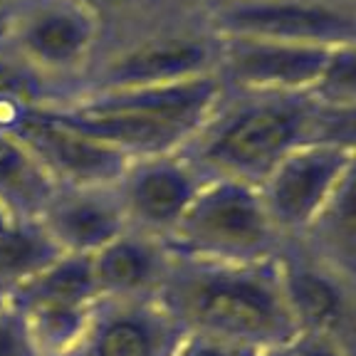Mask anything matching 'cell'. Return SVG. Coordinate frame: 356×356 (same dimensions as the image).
Segmentation results:
<instances>
[{
  "label": "cell",
  "mask_w": 356,
  "mask_h": 356,
  "mask_svg": "<svg viewBox=\"0 0 356 356\" xmlns=\"http://www.w3.org/2000/svg\"><path fill=\"white\" fill-rule=\"evenodd\" d=\"M77 3L89 15H95V20L102 25V33H104V30L119 28L124 22L136 20L161 0H77Z\"/></svg>",
  "instance_id": "603a6c76"
},
{
  "label": "cell",
  "mask_w": 356,
  "mask_h": 356,
  "mask_svg": "<svg viewBox=\"0 0 356 356\" xmlns=\"http://www.w3.org/2000/svg\"><path fill=\"white\" fill-rule=\"evenodd\" d=\"M17 0H0V50L8 40V30H10L13 13H15Z\"/></svg>",
  "instance_id": "4316f807"
},
{
  "label": "cell",
  "mask_w": 356,
  "mask_h": 356,
  "mask_svg": "<svg viewBox=\"0 0 356 356\" xmlns=\"http://www.w3.org/2000/svg\"><path fill=\"white\" fill-rule=\"evenodd\" d=\"M351 151L307 141L287 154L257 186L267 218L284 243L300 240L332 198Z\"/></svg>",
  "instance_id": "9c48e42d"
},
{
  "label": "cell",
  "mask_w": 356,
  "mask_h": 356,
  "mask_svg": "<svg viewBox=\"0 0 356 356\" xmlns=\"http://www.w3.org/2000/svg\"><path fill=\"white\" fill-rule=\"evenodd\" d=\"M13 220H15V216H13V213L8 211V208L3 206V203H0V233H3V230H6Z\"/></svg>",
  "instance_id": "f1b7e54d"
},
{
  "label": "cell",
  "mask_w": 356,
  "mask_h": 356,
  "mask_svg": "<svg viewBox=\"0 0 356 356\" xmlns=\"http://www.w3.org/2000/svg\"><path fill=\"white\" fill-rule=\"evenodd\" d=\"M99 40L102 25L77 0H17L3 50L55 82L70 99Z\"/></svg>",
  "instance_id": "8992f818"
},
{
  "label": "cell",
  "mask_w": 356,
  "mask_h": 356,
  "mask_svg": "<svg viewBox=\"0 0 356 356\" xmlns=\"http://www.w3.org/2000/svg\"><path fill=\"white\" fill-rule=\"evenodd\" d=\"M314 97L327 104L356 102V44L334 52Z\"/></svg>",
  "instance_id": "44dd1931"
},
{
  "label": "cell",
  "mask_w": 356,
  "mask_h": 356,
  "mask_svg": "<svg viewBox=\"0 0 356 356\" xmlns=\"http://www.w3.org/2000/svg\"><path fill=\"white\" fill-rule=\"evenodd\" d=\"M222 97L218 74L151 87L82 92L47 109L127 159L176 154Z\"/></svg>",
  "instance_id": "3957f363"
},
{
  "label": "cell",
  "mask_w": 356,
  "mask_h": 356,
  "mask_svg": "<svg viewBox=\"0 0 356 356\" xmlns=\"http://www.w3.org/2000/svg\"><path fill=\"white\" fill-rule=\"evenodd\" d=\"M277 257L250 265H222L173 255L159 302L186 337L255 354L287 346L297 337V322L284 295Z\"/></svg>",
  "instance_id": "6da1fadb"
},
{
  "label": "cell",
  "mask_w": 356,
  "mask_h": 356,
  "mask_svg": "<svg viewBox=\"0 0 356 356\" xmlns=\"http://www.w3.org/2000/svg\"><path fill=\"white\" fill-rule=\"evenodd\" d=\"M277 260L297 334L319 332L337 339L356 309L354 284L312 257L297 240L282 245Z\"/></svg>",
  "instance_id": "5bb4252c"
},
{
  "label": "cell",
  "mask_w": 356,
  "mask_h": 356,
  "mask_svg": "<svg viewBox=\"0 0 356 356\" xmlns=\"http://www.w3.org/2000/svg\"><path fill=\"white\" fill-rule=\"evenodd\" d=\"M317 97L230 92L178 154L203 181L260 186L284 156L312 136Z\"/></svg>",
  "instance_id": "7a4b0ae2"
},
{
  "label": "cell",
  "mask_w": 356,
  "mask_h": 356,
  "mask_svg": "<svg viewBox=\"0 0 356 356\" xmlns=\"http://www.w3.org/2000/svg\"><path fill=\"white\" fill-rule=\"evenodd\" d=\"M173 356H260L255 351L238 349V346L220 344V341L200 339V337H186Z\"/></svg>",
  "instance_id": "d4e9b609"
},
{
  "label": "cell",
  "mask_w": 356,
  "mask_h": 356,
  "mask_svg": "<svg viewBox=\"0 0 356 356\" xmlns=\"http://www.w3.org/2000/svg\"><path fill=\"white\" fill-rule=\"evenodd\" d=\"M337 339H339V344L344 346L346 356H356V309L349 317V322H346V327L339 332Z\"/></svg>",
  "instance_id": "484cf974"
},
{
  "label": "cell",
  "mask_w": 356,
  "mask_h": 356,
  "mask_svg": "<svg viewBox=\"0 0 356 356\" xmlns=\"http://www.w3.org/2000/svg\"><path fill=\"white\" fill-rule=\"evenodd\" d=\"M218 38L203 10L156 3L136 20L104 30L74 95L151 87L216 74Z\"/></svg>",
  "instance_id": "277c9868"
},
{
  "label": "cell",
  "mask_w": 356,
  "mask_h": 356,
  "mask_svg": "<svg viewBox=\"0 0 356 356\" xmlns=\"http://www.w3.org/2000/svg\"><path fill=\"white\" fill-rule=\"evenodd\" d=\"M89 260L99 300H159L173 252L163 240L127 228Z\"/></svg>",
  "instance_id": "9a60e30c"
},
{
  "label": "cell",
  "mask_w": 356,
  "mask_h": 356,
  "mask_svg": "<svg viewBox=\"0 0 356 356\" xmlns=\"http://www.w3.org/2000/svg\"><path fill=\"white\" fill-rule=\"evenodd\" d=\"M62 252L35 218H15L0 233V295L38 275Z\"/></svg>",
  "instance_id": "d6986e66"
},
{
  "label": "cell",
  "mask_w": 356,
  "mask_h": 356,
  "mask_svg": "<svg viewBox=\"0 0 356 356\" xmlns=\"http://www.w3.org/2000/svg\"><path fill=\"white\" fill-rule=\"evenodd\" d=\"M216 38H255L339 50L356 44V10L339 0H213L203 10Z\"/></svg>",
  "instance_id": "52a82bcc"
},
{
  "label": "cell",
  "mask_w": 356,
  "mask_h": 356,
  "mask_svg": "<svg viewBox=\"0 0 356 356\" xmlns=\"http://www.w3.org/2000/svg\"><path fill=\"white\" fill-rule=\"evenodd\" d=\"M0 129L15 136L55 186H114L129 159L57 119L47 106L8 114Z\"/></svg>",
  "instance_id": "ba28073f"
},
{
  "label": "cell",
  "mask_w": 356,
  "mask_h": 356,
  "mask_svg": "<svg viewBox=\"0 0 356 356\" xmlns=\"http://www.w3.org/2000/svg\"><path fill=\"white\" fill-rule=\"evenodd\" d=\"M166 245L184 260L250 265L275 260L284 240L267 218L255 186L206 181Z\"/></svg>",
  "instance_id": "5b68a950"
},
{
  "label": "cell",
  "mask_w": 356,
  "mask_h": 356,
  "mask_svg": "<svg viewBox=\"0 0 356 356\" xmlns=\"http://www.w3.org/2000/svg\"><path fill=\"white\" fill-rule=\"evenodd\" d=\"M0 356H40L22 314L0 295Z\"/></svg>",
  "instance_id": "7402d4cb"
},
{
  "label": "cell",
  "mask_w": 356,
  "mask_h": 356,
  "mask_svg": "<svg viewBox=\"0 0 356 356\" xmlns=\"http://www.w3.org/2000/svg\"><path fill=\"white\" fill-rule=\"evenodd\" d=\"M309 141H324L356 151V102L327 104L317 99Z\"/></svg>",
  "instance_id": "ffe728a7"
},
{
  "label": "cell",
  "mask_w": 356,
  "mask_h": 356,
  "mask_svg": "<svg viewBox=\"0 0 356 356\" xmlns=\"http://www.w3.org/2000/svg\"><path fill=\"white\" fill-rule=\"evenodd\" d=\"M17 312L95 307L99 302L92 260L82 255H60L52 265L3 295Z\"/></svg>",
  "instance_id": "e0dca14e"
},
{
  "label": "cell",
  "mask_w": 356,
  "mask_h": 356,
  "mask_svg": "<svg viewBox=\"0 0 356 356\" xmlns=\"http://www.w3.org/2000/svg\"><path fill=\"white\" fill-rule=\"evenodd\" d=\"M166 6H176V8H186V10H206L213 0H161Z\"/></svg>",
  "instance_id": "83f0119b"
},
{
  "label": "cell",
  "mask_w": 356,
  "mask_h": 356,
  "mask_svg": "<svg viewBox=\"0 0 356 356\" xmlns=\"http://www.w3.org/2000/svg\"><path fill=\"white\" fill-rule=\"evenodd\" d=\"M337 50L255 38H218L216 74L230 92L314 95Z\"/></svg>",
  "instance_id": "30bf717a"
},
{
  "label": "cell",
  "mask_w": 356,
  "mask_h": 356,
  "mask_svg": "<svg viewBox=\"0 0 356 356\" xmlns=\"http://www.w3.org/2000/svg\"><path fill=\"white\" fill-rule=\"evenodd\" d=\"M289 356H346L339 339L319 332H300L287 344Z\"/></svg>",
  "instance_id": "cb8c5ba5"
},
{
  "label": "cell",
  "mask_w": 356,
  "mask_h": 356,
  "mask_svg": "<svg viewBox=\"0 0 356 356\" xmlns=\"http://www.w3.org/2000/svg\"><path fill=\"white\" fill-rule=\"evenodd\" d=\"M38 220L62 255L92 257L127 230L114 186H55Z\"/></svg>",
  "instance_id": "4fadbf2b"
},
{
  "label": "cell",
  "mask_w": 356,
  "mask_h": 356,
  "mask_svg": "<svg viewBox=\"0 0 356 356\" xmlns=\"http://www.w3.org/2000/svg\"><path fill=\"white\" fill-rule=\"evenodd\" d=\"M260 356H289L287 346H280V349H270V351H262Z\"/></svg>",
  "instance_id": "f546056e"
},
{
  "label": "cell",
  "mask_w": 356,
  "mask_h": 356,
  "mask_svg": "<svg viewBox=\"0 0 356 356\" xmlns=\"http://www.w3.org/2000/svg\"><path fill=\"white\" fill-rule=\"evenodd\" d=\"M203 184L198 171L176 151L129 159L114 188L122 200L127 228L166 243Z\"/></svg>",
  "instance_id": "8fae6325"
},
{
  "label": "cell",
  "mask_w": 356,
  "mask_h": 356,
  "mask_svg": "<svg viewBox=\"0 0 356 356\" xmlns=\"http://www.w3.org/2000/svg\"><path fill=\"white\" fill-rule=\"evenodd\" d=\"M297 243L356 287V151H351L324 211Z\"/></svg>",
  "instance_id": "2e32d148"
},
{
  "label": "cell",
  "mask_w": 356,
  "mask_h": 356,
  "mask_svg": "<svg viewBox=\"0 0 356 356\" xmlns=\"http://www.w3.org/2000/svg\"><path fill=\"white\" fill-rule=\"evenodd\" d=\"M184 339L159 300H99L84 337L65 356H173Z\"/></svg>",
  "instance_id": "7c38bea8"
},
{
  "label": "cell",
  "mask_w": 356,
  "mask_h": 356,
  "mask_svg": "<svg viewBox=\"0 0 356 356\" xmlns=\"http://www.w3.org/2000/svg\"><path fill=\"white\" fill-rule=\"evenodd\" d=\"M55 184L30 151L0 129V203L15 218H35L50 200Z\"/></svg>",
  "instance_id": "ac0fdd59"
}]
</instances>
